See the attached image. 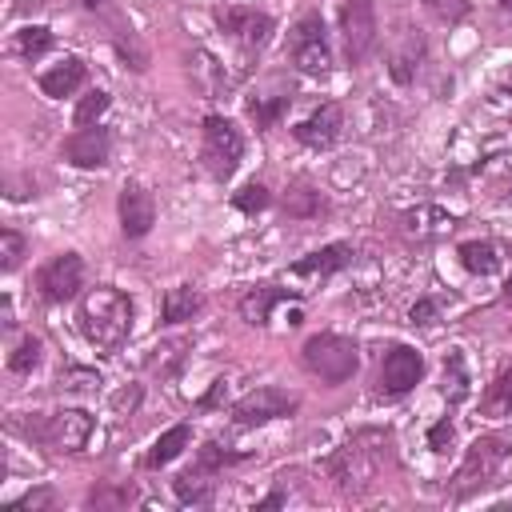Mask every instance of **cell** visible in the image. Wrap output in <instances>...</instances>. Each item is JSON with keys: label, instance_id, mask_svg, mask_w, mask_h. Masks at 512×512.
Instances as JSON below:
<instances>
[{"label": "cell", "instance_id": "cell-10", "mask_svg": "<svg viewBox=\"0 0 512 512\" xmlns=\"http://www.w3.org/2000/svg\"><path fill=\"white\" fill-rule=\"evenodd\" d=\"M36 288H40V296L52 300V304L72 300V296L84 288V260H80L76 252H60V256H52V260L36 272Z\"/></svg>", "mask_w": 512, "mask_h": 512}, {"label": "cell", "instance_id": "cell-11", "mask_svg": "<svg viewBox=\"0 0 512 512\" xmlns=\"http://www.w3.org/2000/svg\"><path fill=\"white\" fill-rule=\"evenodd\" d=\"M288 412H296V396L276 388V384H260V388H252L248 396H240L232 404L236 424H268V420H280Z\"/></svg>", "mask_w": 512, "mask_h": 512}, {"label": "cell", "instance_id": "cell-22", "mask_svg": "<svg viewBox=\"0 0 512 512\" xmlns=\"http://www.w3.org/2000/svg\"><path fill=\"white\" fill-rule=\"evenodd\" d=\"M192 80L200 84V92H204V96H216V92H224V88H232V84H236V76H228V72H224V64H220L212 52H204V48H196V52H192Z\"/></svg>", "mask_w": 512, "mask_h": 512}, {"label": "cell", "instance_id": "cell-9", "mask_svg": "<svg viewBox=\"0 0 512 512\" xmlns=\"http://www.w3.org/2000/svg\"><path fill=\"white\" fill-rule=\"evenodd\" d=\"M244 156V136L228 116H204V160L212 176H232Z\"/></svg>", "mask_w": 512, "mask_h": 512}, {"label": "cell", "instance_id": "cell-28", "mask_svg": "<svg viewBox=\"0 0 512 512\" xmlns=\"http://www.w3.org/2000/svg\"><path fill=\"white\" fill-rule=\"evenodd\" d=\"M484 412H488V416H512V364L488 384V392H484Z\"/></svg>", "mask_w": 512, "mask_h": 512}, {"label": "cell", "instance_id": "cell-47", "mask_svg": "<svg viewBox=\"0 0 512 512\" xmlns=\"http://www.w3.org/2000/svg\"><path fill=\"white\" fill-rule=\"evenodd\" d=\"M500 4H512V0H500Z\"/></svg>", "mask_w": 512, "mask_h": 512}, {"label": "cell", "instance_id": "cell-1", "mask_svg": "<svg viewBox=\"0 0 512 512\" xmlns=\"http://www.w3.org/2000/svg\"><path fill=\"white\" fill-rule=\"evenodd\" d=\"M76 320H80L84 340L96 352H104V356L108 352H120V344L132 332V300H128V292H120L112 284H96V288H88L80 296Z\"/></svg>", "mask_w": 512, "mask_h": 512}, {"label": "cell", "instance_id": "cell-30", "mask_svg": "<svg viewBox=\"0 0 512 512\" xmlns=\"http://www.w3.org/2000/svg\"><path fill=\"white\" fill-rule=\"evenodd\" d=\"M136 500L132 484H96L88 492V508H128Z\"/></svg>", "mask_w": 512, "mask_h": 512}, {"label": "cell", "instance_id": "cell-35", "mask_svg": "<svg viewBox=\"0 0 512 512\" xmlns=\"http://www.w3.org/2000/svg\"><path fill=\"white\" fill-rule=\"evenodd\" d=\"M236 460H244V452H228V448H220L216 440H208L204 448H200V456H196V468H204V472H220L224 464H236Z\"/></svg>", "mask_w": 512, "mask_h": 512}, {"label": "cell", "instance_id": "cell-6", "mask_svg": "<svg viewBox=\"0 0 512 512\" xmlns=\"http://www.w3.org/2000/svg\"><path fill=\"white\" fill-rule=\"evenodd\" d=\"M288 52L304 76H328L332 72V44H328L324 20L316 12L300 16V24L292 28V40H288Z\"/></svg>", "mask_w": 512, "mask_h": 512}, {"label": "cell", "instance_id": "cell-26", "mask_svg": "<svg viewBox=\"0 0 512 512\" xmlns=\"http://www.w3.org/2000/svg\"><path fill=\"white\" fill-rule=\"evenodd\" d=\"M328 204H324V196L316 192V188H308V184H296V188H288V196H284V212L288 216H296V220H308V216H320Z\"/></svg>", "mask_w": 512, "mask_h": 512}, {"label": "cell", "instance_id": "cell-3", "mask_svg": "<svg viewBox=\"0 0 512 512\" xmlns=\"http://www.w3.org/2000/svg\"><path fill=\"white\" fill-rule=\"evenodd\" d=\"M368 440H372V432H360L356 440H348V444L328 460V476H332L344 492H360V488H368V484L376 480L384 456H388V436H380L376 448H368Z\"/></svg>", "mask_w": 512, "mask_h": 512}, {"label": "cell", "instance_id": "cell-41", "mask_svg": "<svg viewBox=\"0 0 512 512\" xmlns=\"http://www.w3.org/2000/svg\"><path fill=\"white\" fill-rule=\"evenodd\" d=\"M52 504H56L52 488H32V492H24L20 500H12V512H24V508H52Z\"/></svg>", "mask_w": 512, "mask_h": 512}, {"label": "cell", "instance_id": "cell-17", "mask_svg": "<svg viewBox=\"0 0 512 512\" xmlns=\"http://www.w3.org/2000/svg\"><path fill=\"white\" fill-rule=\"evenodd\" d=\"M352 260H356V248L344 244V240H336V244H324V248L308 252L304 260H296L292 264V276H332V272L348 268Z\"/></svg>", "mask_w": 512, "mask_h": 512}, {"label": "cell", "instance_id": "cell-36", "mask_svg": "<svg viewBox=\"0 0 512 512\" xmlns=\"http://www.w3.org/2000/svg\"><path fill=\"white\" fill-rule=\"evenodd\" d=\"M20 260H24V236L16 228H4L0 232V264H4V272H16Z\"/></svg>", "mask_w": 512, "mask_h": 512}, {"label": "cell", "instance_id": "cell-7", "mask_svg": "<svg viewBox=\"0 0 512 512\" xmlns=\"http://www.w3.org/2000/svg\"><path fill=\"white\" fill-rule=\"evenodd\" d=\"M340 32H344L348 64H364L380 44V24H376L372 0H344L340 4Z\"/></svg>", "mask_w": 512, "mask_h": 512}, {"label": "cell", "instance_id": "cell-8", "mask_svg": "<svg viewBox=\"0 0 512 512\" xmlns=\"http://www.w3.org/2000/svg\"><path fill=\"white\" fill-rule=\"evenodd\" d=\"M216 28H220L228 40H236L244 56H252V52H260V48L268 44V36H272L276 24H272V16L260 12V8L224 4V8H216Z\"/></svg>", "mask_w": 512, "mask_h": 512}, {"label": "cell", "instance_id": "cell-24", "mask_svg": "<svg viewBox=\"0 0 512 512\" xmlns=\"http://www.w3.org/2000/svg\"><path fill=\"white\" fill-rule=\"evenodd\" d=\"M172 488H176V500L180 504H212V492H216V480H212V472H204V468H188V472H180L176 480H172Z\"/></svg>", "mask_w": 512, "mask_h": 512}, {"label": "cell", "instance_id": "cell-19", "mask_svg": "<svg viewBox=\"0 0 512 512\" xmlns=\"http://www.w3.org/2000/svg\"><path fill=\"white\" fill-rule=\"evenodd\" d=\"M84 76H88L84 60H80V56H64V60L52 64L48 72H40V92L52 96V100H64V96H72V92L84 84Z\"/></svg>", "mask_w": 512, "mask_h": 512}, {"label": "cell", "instance_id": "cell-29", "mask_svg": "<svg viewBox=\"0 0 512 512\" xmlns=\"http://www.w3.org/2000/svg\"><path fill=\"white\" fill-rule=\"evenodd\" d=\"M52 48V32L48 28H40V24H32V28H20L16 36H12V52L16 56H24V60H36L40 52H48Z\"/></svg>", "mask_w": 512, "mask_h": 512}, {"label": "cell", "instance_id": "cell-21", "mask_svg": "<svg viewBox=\"0 0 512 512\" xmlns=\"http://www.w3.org/2000/svg\"><path fill=\"white\" fill-rule=\"evenodd\" d=\"M200 308H204V296H200V288H192V284H176V288H168L164 300H160L164 324H184V320H192Z\"/></svg>", "mask_w": 512, "mask_h": 512}, {"label": "cell", "instance_id": "cell-33", "mask_svg": "<svg viewBox=\"0 0 512 512\" xmlns=\"http://www.w3.org/2000/svg\"><path fill=\"white\" fill-rule=\"evenodd\" d=\"M184 348H188V340H168V344H156L152 352V360H148V368L152 372H160V376H172L176 372V364L184 360Z\"/></svg>", "mask_w": 512, "mask_h": 512}, {"label": "cell", "instance_id": "cell-20", "mask_svg": "<svg viewBox=\"0 0 512 512\" xmlns=\"http://www.w3.org/2000/svg\"><path fill=\"white\" fill-rule=\"evenodd\" d=\"M280 304H288V292L284 288H272V284H260V288H252V292L240 296V316H244V324L264 328L272 320V308H280Z\"/></svg>", "mask_w": 512, "mask_h": 512}, {"label": "cell", "instance_id": "cell-39", "mask_svg": "<svg viewBox=\"0 0 512 512\" xmlns=\"http://www.w3.org/2000/svg\"><path fill=\"white\" fill-rule=\"evenodd\" d=\"M232 204H236L240 212H260V208H268V188H264V184H244V188L232 196Z\"/></svg>", "mask_w": 512, "mask_h": 512}, {"label": "cell", "instance_id": "cell-12", "mask_svg": "<svg viewBox=\"0 0 512 512\" xmlns=\"http://www.w3.org/2000/svg\"><path fill=\"white\" fill-rule=\"evenodd\" d=\"M420 376H424V356H420L416 348H408V344L388 348V356L380 360V392H384V396H404V392H412V388L420 384Z\"/></svg>", "mask_w": 512, "mask_h": 512}, {"label": "cell", "instance_id": "cell-25", "mask_svg": "<svg viewBox=\"0 0 512 512\" xmlns=\"http://www.w3.org/2000/svg\"><path fill=\"white\" fill-rule=\"evenodd\" d=\"M188 440H192V428H188V424H172L164 436H156V444L148 448L144 464H148V468H164V464H172V460L188 448Z\"/></svg>", "mask_w": 512, "mask_h": 512}, {"label": "cell", "instance_id": "cell-32", "mask_svg": "<svg viewBox=\"0 0 512 512\" xmlns=\"http://www.w3.org/2000/svg\"><path fill=\"white\" fill-rule=\"evenodd\" d=\"M444 396H448V404H460V400L468 396V376H464L460 352H452L448 364H444Z\"/></svg>", "mask_w": 512, "mask_h": 512}, {"label": "cell", "instance_id": "cell-2", "mask_svg": "<svg viewBox=\"0 0 512 512\" xmlns=\"http://www.w3.org/2000/svg\"><path fill=\"white\" fill-rule=\"evenodd\" d=\"M508 452H512V432H484V436H476L468 444L456 476H452V496H472L476 488H484L500 472Z\"/></svg>", "mask_w": 512, "mask_h": 512}, {"label": "cell", "instance_id": "cell-31", "mask_svg": "<svg viewBox=\"0 0 512 512\" xmlns=\"http://www.w3.org/2000/svg\"><path fill=\"white\" fill-rule=\"evenodd\" d=\"M108 104H112V96L104 92V88H92V92H84L80 96V104H76V128H88V124H96L104 112H108Z\"/></svg>", "mask_w": 512, "mask_h": 512}, {"label": "cell", "instance_id": "cell-40", "mask_svg": "<svg viewBox=\"0 0 512 512\" xmlns=\"http://www.w3.org/2000/svg\"><path fill=\"white\" fill-rule=\"evenodd\" d=\"M76 4H80L84 12H92V16H100V20H108V28H112V36L128 28V24L120 20V12H116V4H112V0H76Z\"/></svg>", "mask_w": 512, "mask_h": 512}, {"label": "cell", "instance_id": "cell-23", "mask_svg": "<svg viewBox=\"0 0 512 512\" xmlns=\"http://www.w3.org/2000/svg\"><path fill=\"white\" fill-rule=\"evenodd\" d=\"M288 104H292V88H288V84H276L272 92L252 96L244 108H248V116H252V124H256V128H272V124L288 112Z\"/></svg>", "mask_w": 512, "mask_h": 512}, {"label": "cell", "instance_id": "cell-18", "mask_svg": "<svg viewBox=\"0 0 512 512\" xmlns=\"http://www.w3.org/2000/svg\"><path fill=\"white\" fill-rule=\"evenodd\" d=\"M424 56H428L424 36H420V32H404L400 44H396L392 56H388V76H392L396 84H412L416 72H420V64H424Z\"/></svg>", "mask_w": 512, "mask_h": 512}, {"label": "cell", "instance_id": "cell-46", "mask_svg": "<svg viewBox=\"0 0 512 512\" xmlns=\"http://www.w3.org/2000/svg\"><path fill=\"white\" fill-rule=\"evenodd\" d=\"M504 84H508V92H512V76H508V80H504Z\"/></svg>", "mask_w": 512, "mask_h": 512}, {"label": "cell", "instance_id": "cell-37", "mask_svg": "<svg viewBox=\"0 0 512 512\" xmlns=\"http://www.w3.org/2000/svg\"><path fill=\"white\" fill-rule=\"evenodd\" d=\"M96 384H100V376L88 372V368H64V372L56 376V388H60V392H92Z\"/></svg>", "mask_w": 512, "mask_h": 512}, {"label": "cell", "instance_id": "cell-5", "mask_svg": "<svg viewBox=\"0 0 512 512\" xmlns=\"http://www.w3.org/2000/svg\"><path fill=\"white\" fill-rule=\"evenodd\" d=\"M28 436L44 440L56 452H80L92 436V416L84 408H60V412H48L40 420H28Z\"/></svg>", "mask_w": 512, "mask_h": 512}, {"label": "cell", "instance_id": "cell-27", "mask_svg": "<svg viewBox=\"0 0 512 512\" xmlns=\"http://www.w3.org/2000/svg\"><path fill=\"white\" fill-rule=\"evenodd\" d=\"M460 264H464L468 272H480V276L496 272V268H500L496 244H488V240H468V244H460Z\"/></svg>", "mask_w": 512, "mask_h": 512}, {"label": "cell", "instance_id": "cell-16", "mask_svg": "<svg viewBox=\"0 0 512 512\" xmlns=\"http://www.w3.org/2000/svg\"><path fill=\"white\" fill-rule=\"evenodd\" d=\"M452 228H456V216L436 204H416L400 216V232L412 240H444Z\"/></svg>", "mask_w": 512, "mask_h": 512}, {"label": "cell", "instance_id": "cell-34", "mask_svg": "<svg viewBox=\"0 0 512 512\" xmlns=\"http://www.w3.org/2000/svg\"><path fill=\"white\" fill-rule=\"evenodd\" d=\"M36 364H40V340H36V336H20V344H16L12 356H8V368L24 376V372H32Z\"/></svg>", "mask_w": 512, "mask_h": 512}, {"label": "cell", "instance_id": "cell-42", "mask_svg": "<svg viewBox=\"0 0 512 512\" xmlns=\"http://www.w3.org/2000/svg\"><path fill=\"white\" fill-rule=\"evenodd\" d=\"M448 444H452V424L440 420V424L428 432V448H432V452H448Z\"/></svg>", "mask_w": 512, "mask_h": 512}, {"label": "cell", "instance_id": "cell-15", "mask_svg": "<svg viewBox=\"0 0 512 512\" xmlns=\"http://www.w3.org/2000/svg\"><path fill=\"white\" fill-rule=\"evenodd\" d=\"M340 132H344V112H340V104H320V108H312L296 128H292V136L300 140V144H308V148H332L336 140H340Z\"/></svg>", "mask_w": 512, "mask_h": 512}, {"label": "cell", "instance_id": "cell-4", "mask_svg": "<svg viewBox=\"0 0 512 512\" xmlns=\"http://www.w3.org/2000/svg\"><path fill=\"white\" fill-rule=\"evenodd\" d=\"M300 356H304V368H308L312 376H320L324 384H344V380H352V372H356V364H360L356 344H352L348 336H340V332H316V336H308L304 348H300Z\"/></svg>", "mask_w": 512, "mask_h": 512}, {"label": "cell", "instance_id": "cell-38", "mask_svg": "<svg viewBox=\"0 0 512 512\" xmlns=\"http://www.w3.org/2000/svg\"><path fill=\"white\" fill-rule=\"evenodd\" d=\"M424 8L440 20V24H456V20H464L468 16V0H424Z\"/></svg>", "mask_w": 512, "mask_h": 512}, {"label": "cell", "instance_id": "cell-13", "mask_svg": "<svg viewBox=\"0 0 512 512\" xmlns=\"http://www.w3.org/2000/svg\"><path fill=\"white\" fill-rule=\"evenodd\" d=\"M116 208H120V228H124L128 240H140V236L152 232V224H156V200H152V192L144 184L128 180L120 188V204Z\"/></svg>", "mask_w": 512, "mask_h": 512}, {"label": "cell", "instance_id": "cell-14", "mask_svg": "<svg viewBox=\"0 0 512 512\" xmlns=\"http://www.w3.org/2000/svg\"><path fill=\"white\" fill-rule=\"evenodd\" d=\"M64 160L76 164V168H104L108 156H112V140L100 124H88V128H76L64 144H60Z\"/></svg>", "mask_w": 512, "mask_h": 512}, {"label": "cell", "instance_id": "cell-43", "mask_svg": "<svg viewBox=\"0 0 512 512\" xmlns=\"http://www.w3.org/2000/svg\"><path fill=\"white\" fill-rule=\"evenodd\" d=\"M432 316H436V304H432V300L412 304V324H432Z\"/></svg>", "mask_w": 512, "mask_h": 512}, {"label": "cell", "instance_id": "cell-45", "mask_svg": "<svg viewBox=\"0 0 512 512\" xmlns=\"http://www.w3.org/2000/svg\"><path fill=\"white\" fill-rule=\"evenodd\" d=\"M276 504H284V496H280V492H272V496H268V500H260L256 508H276Z\"/></svg>", "mask_w": 512, "mask_h": 512}, {"label": "cell", "instance_id": "cell-44", "mask_svg": "<svg viewBox=\"0 0 512 512\" xmlns=\"http://www.w3.org/2000/svg\"><path fill=\"white\" fill-rule=\"evenodd\" d=\"M136 400H140V388H124V392L116 396V408H120V412H132Z\"/></svg>", "mask_w": 512, "mask_h": 512}]
</instances>
